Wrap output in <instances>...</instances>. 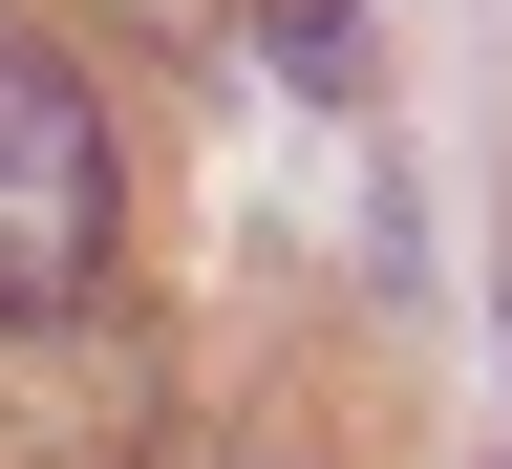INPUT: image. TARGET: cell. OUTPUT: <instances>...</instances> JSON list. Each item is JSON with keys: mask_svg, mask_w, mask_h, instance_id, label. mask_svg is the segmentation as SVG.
I'll return each mask as SVG.
<instances>
[{"mask_svg": "<svg viewBox=\"0 0 512 469\" xmlns=\"http://www.w3.org/2000/svg\"><path fill=\"white\" fill-rule=\"evenodd\" d=\"M107 256H128V150H107V86L64 43H0V342H64L107 320Z\"/></svg>", "mask_w": 512, "mask_h": 469, "instance_id": "1", "label": "cell"}, {"mask_svg": "<svg viewBox=\"0 0 512 469\" xmlns=\"http://www.w3.org/2000/svg\"><path fill=\"white\" fill-rule=\"evenodd\" d=\"M256 43H278L299 86H342V64H363V22H342V0H256Z\"/></svg>", "mask_w": 512, "mask_h": 469, "instance_id": "2", "label": "cell"}, {"mask_svg": "<svg viewBox=\"0 0 512 469\" xmlns=\"http://www.w3.org/2000/svg\"><path fill=\"white\" fill-rule=\"evenodd\" d=\"M107 22H150V43H192V22H214V0H107Z\"/></svg>", "mask_w": 512, "mask_h": 469, "instance_id": "3", "label": "cell"}, {"mask_svg": "<svg viewBox=\"0 0 512 469\" xmlns=\"http://www.w3.org/2000/svg\"><path fill=\"white\" fill-rule=\"evenodd\" d=\"M214 469H299V448H278V427H235V448H214Z\"/></svg>", "mask_w": 512, "mask_h": 469, "instance_id": "4", "label": "cell"}]
</instances>
